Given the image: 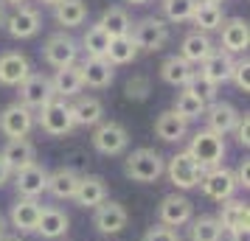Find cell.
<instances>
[{"instance_id": "1", "label": "cell", "mask_w": 250, "mask_h": 241, "mask_svg": "<svg viewBox=\"0 0 250 241\" xmlns=\"http://www.w3.org/2000/svg\"><path fill=\"white\" fill-rule=\"evenodd\" d=\"M186 151H188V157H191L203 171H208V168L222 166L228 146H225V138H222V135H216L211 129H200V132L191 135V143H188Z\"/></svg>"}, {"instance_id": "2", "label": "cell", "mask_w": 250, "mask_h": 241, "mask_svg": "<svg viewBox=\"0 0 250 241\" xmlns=\"http://www.w3.org/2000/svg\"><path fill=\"white\" fill-rule=\"evenodd\" d=\"M163 168H166V160H163V154H158L155 149H146V146H141L135 149L124 163V174L132 180V183H158L160 177H163Z\"/></svg>"}, {"instance_id": "3", "label": "cell", "mask_w": 250, "mask_h": 241, "mask_svg": "<svg viewBox=\"0 0 250 241\" xmlns=\"http://www.w3.org/2000/svg\"><path fill=\"white\" fill-rule=\"evenodd\" d=\"M34 121L40 124V129L51 135V138H65L70 135L76 124H73V115H70V107L68 101H62V98H54V101H48L40 115H34Z\"/></svg>"}, {"instance_id": "4", "label": "cell", "mask_w": 250, "mask_h": 241, "mask_svg": "<svg viewBox=\"0 0 250 241\" xmlns=\"http://www.w3.org/2000/svg\"><path fill=\"white\" fill-rule=\"evenodd\" d=\"M163 174L169 177V183L174 185L177 191H191V188H197L200 180H203V168L188 157V151H177V154H171L169 160H166Z\"/></svg>"}, {"instance_id": "5", "label": "cell", "mask_w": 250, "mask_h": 241, "mask_svg": "<svg viewBox=\"0 0 250 241\" xmlns=\"http://www.w3.org/2000/svg\"><path fill=\"white\" fill-rule=\"evenodd\" d=\"M129 39L135 42L138 51H152L155 54L169 42V25L160 17H144L129 28Z\"/></svg>"}, {"instance_id": "6", "label": "cell", "mask_w": 250, "mask_h": 241, "mask_svg": "<svg viewBox=\"0 0 250 241\" xmlns=\"http://www.w3.org/2000/svg\"><path fill=\"white\" fill-rule=\"evenodd\" d=\"M129 146V132H126L124 124L118 121H102L96 124V132H93V149L99 154H107V157H115Z\"/></svg>"}, {"instance_id": "7", "label": "cell", "mask_w": 250, "mask_h": 241, "mask_svg": "<svg viewBox=\"0 0 250 241\" xmlns=\"http://www.w3.org/2000/svg\"><path fill=\"white\" fill-rule=\"evenodd\" d=\"M42 59L57 70L68 68V65H76V59H79V42L73 37H68L65 31L51 34L45 39V45H42Z\"/></svg>"}, {"instance_id": "8", "label": "cell", "mask_w": 250, "mask_h": 241, "mask_svg": "<svg viewBox=\"0 0 250 241\" xmlns=\"http://www.w3.org/2000/svg\"><path fill=\"white\" fill-rule=\"evenodd\" d=\"M197 188H203V194L214 202H225V199H233L236 194V177L230 168L225 166H216V168H208L203 171V180Z\"/></svg>"}, {"instance_id": "9", "label": "cell", "mask_w": 250, "mask_h": 241, "mask_svg": "<svg viewBox=\"0 0 250 241\" xmlns=\"http://www.w3.org/2000/svg\"><path fill=\"white\" fill-rule=\"evenodd\" d=\"M194 219V205L188 196L183 194H169L160 199L158 205V224H166V227H186Z\"/></svg>"}, {"instance_id": "10", "label": "cell", "mask_w": 250, "mask_h": 241, "mask_svg": "<svg viewBox=\"0 0 250 241\" xmlns=\"http://www.w3.org/2000/svg\"><path fill=\"white\" fill-rule=\"evenodd\" d=\"M34 112L23 107V104H9V107H3V112H0V135H6L9 140L14 138H28V132L34 129Z\"/></svg>"}, {"instance_id": "11", "label": "cell", "mask_w": 250, "mask_h": 241, "mask_svg": "<svg viewBox=\"0 0 250 241\" xmlns=\"http://www.w3.org/2000/svg\"><path fill=\"white\" fill-rule=\"evenodd\" d=\"M54 87H51V76L45 73H28V79L20 84V104L28 107L31 112L42 110L48 101H54Z\"/></svg>"}, {"instance_id": "12", "label": "cell", "mask_w": 250, "mask_h": 241, "mask_svg": "<svg viewBox=\"0 0 250 241\" xmlns=\"http://www.w3.org/2000/svg\"><path fill=\"white\" fill-rule=\"evenodd\" d=\"M126 222H129V216H126L121 202L104 199L99 207H93V227L104 233V236H118L126 227Z\"/></svg>"}, {"instance_id": "13", "label": "cell", "mask_w": 250, "mask_h": 241, "mask_svg": "<svg viewBox=\"0 0 250 241\" xmlns=\"http://www.w3.org/2000/svg\"><path fill=\"white\" fill-rule=\"evenodd\" d=\"M48 185V168L40 166V163H31L28 168L14 174V188H17V196L23 199H37V196L45 194Z\"/></svg>"}, {"instance_id": "14", "label": "cell", "mask_w": 250, "mask_h": 241, "mask_svg": "<svg viewBox=\"0 0 250 241\" xmlns=\"http://www.w3.org/2000/svg\"><path fill=\"white\" fill-rule=\"evenodd\" d=\"M31 73V62L20 51H6L0 54V84L6 87H20Z\"/></svg>"}, {"instance_id": "15", "label": "cell", "mask_w": 250, "mask_h": 241, "mask_svg": "<svg viewBox=\"0 0 250 241\" xmlns=\"http://www.w3.org/2000/svg\"><path fill=\"white\" fill-rule=\"evenodd\" d=\"M0 157H3L6 166H9V171L17 174V171H23V168H28L31 163H37V149H34V143H31L28 138H14V140H9V143L3 146Z\"/></svg>"}, {"instance_id": "16", "label": "cell", "mask_w": 250, "mask_h": 241, "mask_svg": "<svg viewBox=\"0 0 250 241\" xmlns=\"http://www.w3.org/2000/svg\"><path fill=\"white\" fill-rule=\"evenodd\" d=\"M40 28H42V17H40V12L31 9V6H17L14 14L6 20V31H9L14 39H31Z\"/></svg>"}, {"instance_id": "17", "label": "cell", "mask_w": 250, "mask_h": 241, "mask_svg": "<svg viewBox=\"0 0 250 241\" xmlns=\"http://www.w3.org/2000/svg\"><path fill=\"white\" fill-rule=\"evenodd\" d=\"M82 70V84L90 87V90H104L110 87L115 79V68L107 62V59H93V56H84V62L79 65Z\"/></svg>"}, {"instance_id": "18", "label": "cell", "mask_w": 250, "mask_h": 241, "mask_svg": "<svg viewBox=\"0 0 250 241\" xmlns=\"http://www.w3.org/2000/svg\"><path fill=\"white\" fill-rule=\"evenodd\" d=\"M203 118H205V124H208L205 129H211V132H216V135H228V132H233V127H236L239 112H236L233 104L214 101V104L205 107Z\"/></svg>"}, {"instance_id": "19", "label": "cell", "mask_w": 250, "mask_h": 241, "mask_svg": "<svg viewBox=\"0 0 250 241\" xmlns=\"http://www.w3.org/2000/svg\"><path fill=\"white\" fill-rule=\"evenodd\" d=\"M40 213H42V202L40 199H23V196H17L9 219H12V227L17 233H34L37 222H40Z\"/></svg>"}, {"instance_id": "20", "label": "cell", "mask_w": 250, "mask_h": 241, "mask_svg": "<svg viewBox=\"0 0 250 241\" xmlns=\"http://www.w3.org/2000/svg\"><path fill=\"white\" fill-rule=\"evenodd\" d=\"M68 227H70L68 213H65L62 207H57V205H48V207H42V213H40V222H37L34 233H40V236L48 239V241H57V239H62V236L68 233Z\"/></svg>"}, {"instance_id": "21", "label": "cell", "mask_w": 250, "mask_h": 241, "mask_svg": "<svg viewBox=\"0 0 250 241\" xmlns=\"http://www.w3.org/2000/svg\"><path fill=\"white\" fill-rule=\"evenodd\" d=\"M107 199V183H104L99 174H84L79 177V185H76V194H73V202L79 207H99Z\"/></svg>"}, {"instance_id": "22", "label": "cell", "mask_w": 250, "mask_h": 241, "mask_svg": "<svg viewBox=\"0 0 250 241\" xmlns=\"http://www.w3.org/2000/svg\"><path fill=\"white\" fill-rule=\"evenodd\" d=\"M70 107V115H73V124L76 127H96L102 124L104 115V104L96 98V95H76Z\"/></svg>"}, {"instance_id": "23", "label": "cell", "mask_w": 250, "mask_h": 241, "mask_svg": "<svg viewBox=\"0 0 250 241\" xmlns=\"http://www.w3.org/2000/svg\"><path fill=\"white\" fill-rule=\"evenodd\" d=\"M222 28V48L228 54H245L250 45V28H248V20L242 17H233L228 23L219 25Z\"/></svg>"}, {"instance_id": "24", "label": "cell", "mask_w": 250, "mask_h": 241, "mask_svg": "<svg viewBox=\"0 0 250 241\" xmlns=\"http://www.w3.org/2000/svg\"><path fill=\"white\" fill-rule=\"evenodd\" d=\"M233 56L228 54V51H211V56L203 62V73L205 79L211 81V84H225V81H230V73H233Z\"/></svg>"}, {"instance_id": "25", "label": "cell", "mask_w": 250, "mask_h": 241, "mask_svg": "<svg viewBox=\"0 0 250 241\" xmlns=\"http://www.w3.org/2000/svg\"><path fill=\"white\" fill-rule=\"evenodd\" d=\"M51 87H54V95L57 98H76L82 93V70L79 65H68V68H59L54 73V79H51Z\"/></svg>"}, {"instance_id": "26", "label": "cell", "mask_w": 250, "mask_h": 241, "mask_svg": "<svg viewBox=\"0 0 250 241\" xmlns=\"http://www.w3.org/2000/svg\"><path fill=\"white\" fill-rule=\"evenodd\" d=\"M79 177L82 174H76L73 168H68V166H62V168H57V171L48 174L45 191L54 196V199H73L76 185H79Z\"/></svg>"}, {"instance_id": "27", "label": "cell", "mask_w": 250, "mask_h": 241, "mask_svg": "<svg viewBox=\"0 0 250 241\" xmlns=\"http://www.w3.org/2000/svg\"><path fill=\"white\" fill-rule=\"evenodd\" d=\"M214 51V42L208 39V34L203 31H191V34L183 37V45H180V56L188 62V65H203L205 59L211 56Z\"/></svg>"}, {"instance_id": "28", "label": "cell", "mask_w": 250, "mask_h": 241, "mask_svg": "<svg viewBox=\"0 0 250 241\" xmlns=\"http://www.w3.org/2000/svg\"><path fill=\"white\" fill-rule=\"evenodd\" d=\"M186 132H188V124L174 110H166V112H160L155 118V135L160 140H166V143H180L186 138Z\"/></svg>"}, {"instance_id": "29", "label": "cell", "mask_w": 250, "mask_h": 241, "mask_svg": "<svg viewBox=\"0 0 250 241\" xmlns=\"http://www.w3.org/2000/svg\"><path fill=\"white\" fill-rule=\"evenodd\" d=\"M216 222H219V227H222L225 236L236 227H248V202H242V199H225L219 205Z\"/></svg>"}, {"instance_id": "30", "label": "cell", "mask_w": 250, "mask_h": 241, "mask_svg": "<svg viewBox=\"0 0 250 241\" xmlns=\"http://www.w3.org/2000/svg\"><path fill=\"white\" fill-rule=\"evenodd\" d=\"M191 76H194V65H188L180 54L163 59V65H160V79L171 87H186L191 81Z\"/></svg>"}, {"instance_id": "31", "label": "cell", "mask_w": 250, "mask_h": 241, "mask_svg": "<svg viewBox=\"0 0 250 241\" xmlns=\"http://www.w3.org/2000/svg\"><path fill=\"white\" fill-rule=\"evenodd\" d=\"M54 17L65 28H76L87 20V3L84 0H59L54 6Z\"/></svg>"}, {"instance_id": "32", "label": "cell", "mask_w": 250, "mask_h": 241, "mask_svg": "<svg viewBox=\"0 0 250 241\" xmlns=\"http://www.w3.org/2000/svg\"><path fill=\"white\" fill-rule=\"evenodd\" d=\"M99 25L110 34V39H118V37H129L132 20H129V14H126L121 6H110V9H104Z\"/></svg>"}, {"instance_id": "33", "label": "cell", "mask_w": 250, "mask_h": 241, "mask_svg": "<svg viewBox=\"0 0 250 241\" xmlns=\"http://www.w3.org/2000/svg\"><path fill=\"white\" fill-rule=\"evenodd\" d=\"M205 107H208V104H205L203 98H197V95L188 90V87H183V90L174 95V107H171V110L180 115L186 124H188V121H197V118H203Z\"/></svg>"}, {"instance_id": "34", "label": "cell", "mask_w": 250, "mask_h": 241, "mask_svg": "<svg viewBox=\"0 0 250 241\" xmlns=\"http://www.w3.org/2000/svg\"><path fill=\"white\" fill-rule=\"evenodd\" d=\"M225 233L216 216H197L188 222V241H222Z\"/></svg>"}, {"instance_id": "35", "label": "cell", "mask_w": 250, "mask_h": 241, "mask_svg": "<svg viewBox=\"0 0 250 241\" xmlns=\"http://www.w3.org/2000/svg\"><path fill=\"white\" fill-rule=\"evenodd\" d=\"M194 25H197V31H216L219 25H222V6H216V3H197V9L191 14Z\"/></svg>"}, {"instance_id": "36", "label": "cell", "mask_w": 250, "mask_h": 241, "mask_svg": "<svg viewBox=\"0 0 250 241\" xmlns=\"http://www.w3.org/2000/svg\"><path fill=\"white\" fill-rule=\"evenodd\" d=\"M82 48H84V54H87V56L104 59V56H107V48H110V34H107L99 23L90 25V28L84 31V37H82Z\"/></svg>"}, {"instance_id": "37", "label": "cell", "mask_w": 250, "mask_h": 241, "mask_svg": "<svg viewBox=\"0 0 250 241\" xmlns=\"http://www.w3.org/2000/svg\"><path fill=\"white\" fill-rule=\"evenodd\" d=\"M138 54H141V51L135 48V42H132L129 37H118V39H110V48H107V56L104 59L115 68V65H129V62H135Z\"/></svg>"}, {"instance_id": "38", "label": "cell", "mask_w": 250, "mask_h": 241, "mask_svg": "<svg viewBox=\"0 0 250 241\" xmlns=\"http://www.w3.org/2000/svg\"><path fill=\"white\" fill-rule=\"evenodd\" d=\"M197 3L200 0H163L160 9L166 14V20H171V23H186V20H191Z\"/></svg>"}, {"instance_id": "39", "label": "cell", "mask_w": 250, "mask_h": 241, "mask_svg": "<svg viewBox=\"0 0 250 241\" xmlns=\"http://www.w3.org/2000/svg\"><path fill=\"white\" fill-rule=\"evenodd\" d=\"M186 87H188V90H191L194 95H197V98H203L205 104H214V101H216V84H211V81L205 79L200 70H194L191 81H188Z\"/></svg>"}, {"instance_id": "40", "label": "cell", "mask_w": 250, "mask_h": 241, "mask_svg": "<svg viewBox=\"0 0 250 241\" xmlns=\"http://www.w3.org/2000/svg\"><path fill=\"white\" fill-rule=\"evenodd\" d=\"M124 95L129 98V101H144V98L149 95V79L146 76H132V79L126 81Z\"/></svg>"}, {"instance_id": "41", "label": "cell", "mask_w": 250, "mask_h": 241, "mask_svg": "<svg viewBox=\"0 0 250 241\" xmlns=\"http://www.w3.org/2000/svg\"><path fill=\"white\" fill-rule=\"evenodd\" d=\"M230 79H233V84H236L242 93H250V62H248V56L239 59L236 65H233V73H230Z\"/></svg>"}, {"instance_id": "42", "label": "cell", "mask_w": 250, "mask_h": 241, "mask_svg": "<svg viewBox=\"0 0 250 241\" xmlns=\"http://www.w3.org/2000/svg\"><path fill=\"white\" fill-rule=\"evenodd\" d=\"M141 241H183L180 233L174 227H166V224H155V227H149L144 233V239Z\"/></svg>"}, {"instance_id": "43", "label": "cell", "mask_w": 250, "mask_h": 241, "mask_svg": "<svg viewBox=\"0 0 250 241\" xmlns=\"http://www.w3.org/2000/svg\"><path fill=\"white\" fill-rule=\"evenodd\" d=\"M233 132H236V143L248 149V146H250V115H248V112L239 115V121H236V127H233Z\"/></svg>"}, {"instance_id": "44", "label": "cell", "mask_w": 250, "mask_h": 241, "mask_svg": "<svg viewBox=\"0 0 250 241\" xmlns=\"http://www.w3.org/2000/svg\"><path fill=\"white\" fill-rule=\"evenodd\" d=\"M248 168H250L248 160H242L236 166V171H233V177H236V188H250V171Z\"/></svg>"}, {"instance_id": "45", "label": "cell", "mask_w": 250, "mask_h": 241, "mask_svg": "<svg viewBox=\"0 0 250 241\" xmlns=\"http://www.w3.org/2000/svg\"><path fill=\"white\" fill-rule=\"evenodd\" d=\"M228 241H250L248 227H236V230H230V233H228Z\"/></svg>"}, {"instance_id": "46", "label": "cell", "mask_w": 250, "mask_h": 241, "mask_svg": "<svg viewBox=\"0 0 250 241\" xmlns=\"http://www.w3.org/2000/svg\"><path fill=\"white\" fill-rule=\"evenodd\" d=\"M9 180H12V171H9V166L3 163V157H0V188L9 183Z\"/></svg>"}, {"instance_id": "47", "label": "cell", "mask_w": 250, "mask_h": 241, "mask_svg": "<svg viewBox=\"0 0 250 241\" xmlns=\"http://www.w3.org/2000/svg\"><path fill=\"white\" fill-rule=\"evenodd\" d=\"M6 236V219H3V213H0V239Z\"/></svg>"}, {"instance_id": "48", "label": "cell", "mask_w": 250, "mask_h": 241, "mask_svg": "<svg viewBox=\"0 0 250 241\" xmlns=\"http://www.w3.org/2000/svg\"><path fill=\"white\" fill-rule=\"evenodd\" d=\"M124 3H129V6H144V3H149V0H124Z\"/></svg>"}, {"instance_id": "49", "label": "cell", "mask_w": 250, "mask_h": 241, "mask_svg": "<svg viewBox=\"0 0 250 241\" xmlns=\"http://www.w3.org/2000/svg\"><path fill=\"white\" fill-rule=\"evenodd\" d=\"M0 241H23V239H20V236H3Z\"/></svg>"}, {"instance_id": "50", "label": "cell", "mask_w": 250, "mask_h": 241, "mask_svg": "<svg viewBox=\"0 0 250 241\" xmlns=\"http://www.w3.org/2000/svg\"><path fill=\"white\" fill-rule=\"evenodd\" d=\"M40 3H42V6H57L59 0H40Z\"/></svg>"}, {"instance_id": "51", "label": "cell", "mask_w": 250, "mask_h": 241, "mask_svg": "<svg viewBox=\"0 0 250 241\" xmlns=\"http://www.w3.org/2000/svg\"><path fill=\"white\" fill-rule=\"evenodd\" d=\"M6 3H12V6H23L25 0H6Z\"/></svg>"}, {"instance_id": "52", "label": "cell", "mask_w": 250, "mask_h": 241, "mask_svg": "<svg viewBox=\"0 0 250 241\" xmlns=\"http://www.w3.org/2000/svg\"><path fill=\"white\" fill-rule=\"evenodd\" d=\"M6 23V14H3V6H0V25Z\"/></svg>"}, {"instance_id": "53", "label": "cell", "mask_w": 250, "mask_h": 241, "mask_svg": "<svg viewBox=\"0 0 250 241\" xmlns=\"http://www.w3.org/2000/svg\"><path fill=\"white\" fill-rule=\"evenodd\" d=\"M203 3H216V6H219V3H222V0H203Z\"/></svg>"}]
</instances>
